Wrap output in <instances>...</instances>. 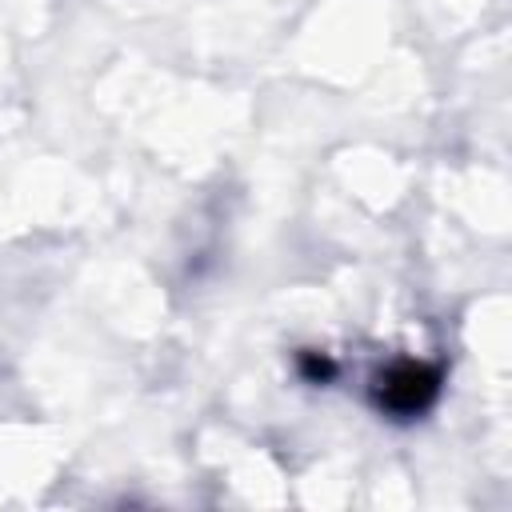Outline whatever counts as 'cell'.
<instances>
[{
    "mask_svg": "<svg viewBox=\"0 0 512 512\" xmlns=\"http://www.w3.org/2000/svg\"><path fill=\"white\" fill-rule=\"evenodd\" d=\"M436 396H440V368L432 364L400 360L376 376V404L388 416H400V420L420 416Z\"/></svg>",
    "mask_w": 512,
    "mask_h": 512,
    "instance_id": "6da1fadb",
    "label": "cell"
},
{
    "mask_svg": "<svg viewBox=\"0 0 512 512\" xmlns=\"http://www.w3.org/2000/svg\"><path fill=\"white\" fill-rule=\"evenodd\" d=\"M296 368H300V376L308 384H328L336 376V360L328 352H300L296 356Z\"/></svg>",
    "mask_w": 512,
    "mask_h": 512,
    "instance_id": "7a4b0ae2",
    "label": "cell"
}]
</instances>
